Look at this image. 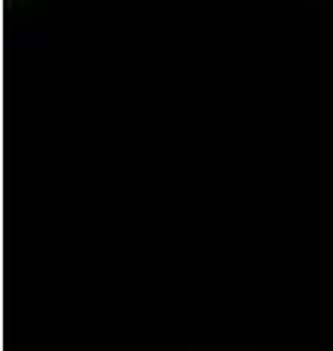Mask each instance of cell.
Masks as SVG:
<instances>
[{
  "mask_svg": "<svg viewBox=\"0 0 333 351\" xmlns=\"http://www.w3.org/2000/svg\"><path fill=\"white\" fill-rule=\"evenodd\" d=\"M182 351H260L254 343L246 339H205V343H193Z\"/></svg>",
  "mask_w": 333,
  "mask_h": 351,
  "instance_id": "cell-1",
  "label": "cell"
}]
</instances>
